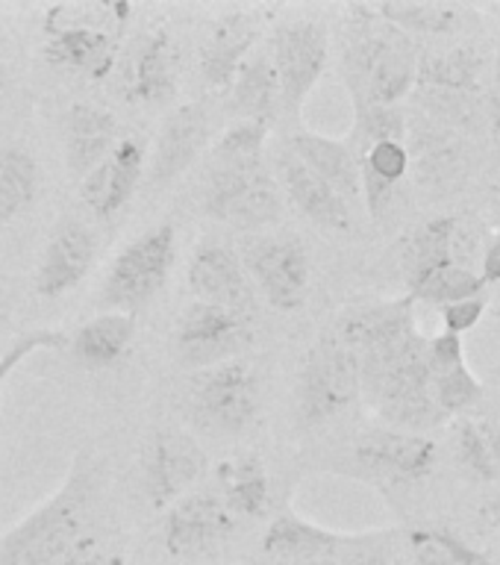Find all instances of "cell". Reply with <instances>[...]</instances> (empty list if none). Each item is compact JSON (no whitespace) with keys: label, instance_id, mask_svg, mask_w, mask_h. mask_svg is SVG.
<instances>
[{"label":"cell","instance_id":"cell-1","mask_svg":"<svg viewBox=\"0 0 500 565\" xmlns=\"http://www.w3.org/2000/svg\"><path fill=\"white\" fill-rule=\"evenodd\" d=\"M418 44L371 7H348L342 30V79L351 104L401 106L418 77Z\"/></svg>","mask_w":500,"mask_h":565},{"label":"cell","instance_id":"cell-2","mask_svg":"<svg viewBox=\"0 0 500 565\" xmlns=\"http://www.w3.org/2000/svg\"><path fill=\"white\" fill-rule=\"evenodd\" d=\"M97 492V462L79 454L62 486L0 539V565H51L86 536Z\"/></svg>","mask_w":500,"mask_h":565},{"label":"cell","instance_id":"cell-3","mask_svg":"<svg viewBox=\"0 0 500 565\" xmlns=\"http://www.w3.org/2000/svg\"><path fill=\"white\" fill-rule=\"evenodd\" d=\"M185 406L201 430L212 436H242L263 406V380L251 360H230L189 374Z\"/></svg>","mask_w":500,"mask_h":565},{"label":"cell","instance_id":"cell-4","mask_svg":"<svg viewBox=\"0 0 500 565\" xmlns=\"http://www.w3.org/2000/svg\"><path fill=\"white\" fill-rule=\"evenodd\" d=\"M362 397L360 360L333 333L321 335L307 351L295 386V413L300 427L316 430L351 409Z\"/></svg>","mask_w":500,"mask_h":565},{"label":"cell","instance_id":"cell-5","mask_svg":"<svg viewBox=\"0 0 500 565\" xmlns=\"http://www.w3.org/2000/svg\"><path fill=\"white\" fill-rule=\"evenodd\" d=\"M177 259V230L171 221H162L157 227L145 230L141 236L115 254L106 268L100 303L115 312L136 316L145 309L159 291L166 289L171 268Z\"/></svg>","mask_w":500,"mask_h":565},{"label":"cell","instance_id":"cell-6","mask_svg":"<svg viewBox=\"0 0 500 565\" xmlns=\"http://www.w3.org/2000/svg\"><path fill=\"white\" fill-rule=\"evenodd\" d=\"M201 203L212 221H221L242 233H265V227L277 224L286 212V198L265 166H210Z\"/></svg>","mask_w":500,"mask_h":565},{"label":"cell","instance_id":"cell-7","mask_svg":"<svg viewBox=\"0 0 500 565\" xmlns=\"http://www.w3.org/2000/svg\"><path fill=\"white\" fill-rule=\"evenodd\" d=\"M236 254L268 307L298 312L307 303L312 265L307 245L295 233H247Z\"/></svg>","mask_w":500,"mask_h":565},{"label":"cell","instance_id":"cell-8","mask_svg":"<svg viewBox=\"0 0 500 565\" xmlns=\"http://www.w3.org/2000/svg\"><path fill=\"white\" fill-rule=\"evenodd\" d=\"M268 53L280 83L283 113L298 121L330 65V30L312 18L283 21L272 30Z\"/></svg>","mask_w":500,"mask_h":565},{"label":"cell","instance_id":"cell-9","mask_svg":"<svg viewBox=\"0 0 500 565\" xmlns=\"http://www.w3.org/2000/svg\"><path fill=\"white\" fill-rule=\"evenodd\" d=\"M256 342L254 321L230 309L192 300L174 327V348L180 365L203 371L221 362L242 360Z\"/></svg>","mask_w":500,"mask_h":565},{"label":"cell","instance_id":"cell-10","mask_svg":"<svg viewBox=\"0 0 500 565\" xmlns=\"http://www.w3.org/2000/svg\"><path fill=\"white\" fill-rule=\"evenodd\" d=\"M210 466L206 450L189 430L162 427L150 436L141 462V489L153 510H168L183 494L192 492Z\"/></svg>","mask_w":500,"mask_h":565},{"label":"cell","instance_id":"cell-11","mask_svg":"<svg viewBox=\"0 0 500 565\" xmlns=\"http://www.w3.org/2000/svg\"><path fill=\"white\" fill-rule=\"evenodd\" d=\"M436 459H439L436 441L418 433L380 427V430L362 433L360 439L353 441V466L374 483H418L433 475Z\"/></svg>","mask_w":500,"mask_h":565},{"label":"cell","instance_id":"cell-12","mask_svg":"<svg viewBox=\"0 0 500 565\" xmlns=\"http://www.w3.org/2000/svg\"><path fill=\"white\" fill-rule=\"evenodd\" d=\"M236 515L224 507L219 494L189 492L166 510L162 542L171 556L192 559L219 551L236 533Z\"/></svg>","mask_w":500,"mask_h":565},{"label":"cell","instance_id":"cell-13","mask_svg":"<svg viewBox=\"0 0 500 565\" xmlns=\"http://www.w3.org/2000/svg\"><path fill=\"white\" fill-rule=\"evenodd\" d=\"M185 280H189L192 300L230 309V312L251 318V321L256 318L259 295H256L254 282L247 277L245 265L233 247L221 245V242H201L189 259Z\"/></svg>","mask_w":500,"mask_h":565},{"label":"cell","instance_id":"cell-14","mask_svg":"<svg viewBox=\"0 0 500 565\" xmlns=\"http://www.w3.org/2000/svg\"><path fill=\"white\" fill-rule=\"evenodd\" d=\"M148 171V145L139 136H121L109 153L79 180V201L95 218L113 221L139 192Z\"/></svg>","mask_w":500,"mask_h":565},{"label":"cell","instance_id":"cell-15","mask_svg":"<svg viewBox=\"0 0 500 565\" xmlns=\"http://www.w3.org/2000/svg\"><path fill=\"white\" fill-rule=\"evenodd\" d=\"M180 86V56L166 24H153L136 39L121 68V88L130 104L162 106Z\"/></svg>","mask_w":500,"mask_h":565},{"label":"cell","instance_id":"cell-16","mask_svg":"<svg viewBox=\"0 0 500 565\" xmlns=\"http://www.w3.org/2000/svg\"><path fill=\"white\" fill-rule=\"evenodd\" d=\"M97 256V236L86 221L62 218L53 227L33 274L39 298H62L86 280Z\"/></svg>","mask_w":500,"mask_h":565},{"label":"cell","instance_id":"cell-17","mask_svg":"<svg viewBox=\"0 0 500 565\" xmlns=\"http://www.w3.org/2000/svg\"><path fill=\"white\" fill-rule=\"evenodd\" d=\"M272 166V174L274 180H277V185H280L283 198H286L304 218L325 230H339V233L353 227L351 203L344 201L336 189H330L312 168L304 166V162L291 153L286 141L274 150Z\"/></svg>","mask_w":500,"mask_h":565},{"label":"cell","instance_id":"cell-18","mask_svg":"<svg viewBox=\"0 0 500 565\" xmlns=\"http://www.w3.org/2000/svg\"><path fill=\"white\" fill-rule=\"evenodd\" d=\"M210 145V113L206 106L192 100V104L177 106L174 113L159 127L153 153H148L150 185L174 183L177 177L189 171L201 150Z\"/></svg>","mask_w":500,"mask_h":565},{"label":"cell","instance_id":"cell-19","mask_svg":"<svg viewBox=\"0 0 500 565\" xmlns=\"http://www.w3.org/2000/svg\"><path fill=\"white\" fill-rule=\"evenodd\" d=\"M415 300L409 295L395 300H374V303H360V307H348L342 316L336 318V324L330 333L339 342L353 351L357 356L386 344L406 339L415 333Z\"/></svg>","mask_w":500,"mask_h":565},{"label":"cell","instance_id":"cell-20","mask_svg":"<svg viewBox=\"0 0 500 565\" xmlns=\"http://www.w3.org/2000/svg\"><path fill=\"white\" fill-rule=\"evenodd\" d=\"M121 56V33L95 30V26H60L44 30L42 60L56 71L104 79L115 71Z\"/></svg>","mask_w":500,"mask_h":565},{"label":"cell","instance_id":"cell-21","mask_svg":"<svg viewBox=\"0 0 500 565\" xmlns=\"http://www.w3.org/2000/svg\"><path fill=\"white\" fill-rule=\"evenodd\" d=\"M259 42V18L251 12H230L212 24L201 47V79L215 95H227L242 62Z\"/></svg>","mask_w":500,"mask_h":565},{"label":"cell","instance_id":"cell-22","mask_svg":"<svg viewBox=\"0 0 500 565\" xmlns=\"http://www.w3.org/2000/svg\"><path fill=\"white\" fill-rule=\"evenodd\" d=\"M357 533H339V530L321 527L316 521L304 519L298 512H277L263 536V551L274 565L312 563V559H330L339 556L351 545Z\"/></svg>","mask_w":500,"mask_h":565},{"label":"cell","instance_id":"cell-23","mask_svg":"<svg viewBox=\"0 0 500 565\" xmlns=\"http://www.w3.org/2000/svg\"><path fill=\"white\" fill-rule=\"evenodd\" d=\"M118 118L97 104H74L62 121V150L71 180H83L118 145Z\"/></svg>","mask_w":500,"mask_h":565},{"label":"cell","instance_id":"cell-24","mask_svg":"<svg viewBox=\"0 0 500 565\" xmlns=\"http://www.w3.org/2000/svg\"><path fill=\"white\" fill-rule=\"evenodd\" d=\"M227 113L233 121H256L272 130V124L280 118V83L274 71L268 47L256 44L254 53L242 62L227 95Z\"/></svg>","mask_w":500,"mask_h":565},{"label":"cell","instance_id":"cell-25","mask_svg":"<svg viewBox=\"0 0 500 565\" xmlns=\"http://www.w3.org/2000/svg\"><path fill=\"white\" fill-rule=\"evenodd\" d=\"M136 342V316L104 309L95 318H88L68 335L71 360L88 371L113 369L130 353Z\"/></svg>","mask_w":500,"mask_h":565},{"label":"cell","instance_id":"cell-26","mask_svg":"<svg viewBox=\"0 0 500 565\" xmlns=\"http://www.w3.org/2000/svg\"><path fill=\"white\" fill-rule=\"evenodd\" d=\"M295 157L316 171L330 189L342 194L344 201H360V162L353 157L351 145L344 139H333L325 132L300 130L286 139Z\"/></svg>","mask_w":500,"mask_h":565},{"label":"cell","instance_id":"cell-27","mask_svg":"<svg viewBox=\"0 0 500 565\" xmlns=\"http://www.w3.org/2000/svg\"><path fill=\"white\" fill-rule=\"evenodd\" d=\"M219 498L238 519H265L272 512V477L254 454L221 459L215 466Z\"/></svg>","mask_w":500,"mask_h":565},{"label":"cell","instance_id":"cell-28","mask_svg":"<svg viewBox=\"0 0 500 565\" xmlns=\"http://www.w3.org/2000/svg\"><path fill=\"white\" fill-rule=\"evenodd\" d=\"M360 162V192L371 218H380L395 198L397 183L409 171V150L406 141H374L357 153Z\"/></svg>","mask_w":500,"mask_h":565},{"label":"cell","instance_id":"cell-29","mask_svg":"<svg viewBox=\"0 0 500 565\" xmlns=\"http://www.w3.org/2000/svg\"><path fill=\"white\" fill-rule=\"evenodd\" d=\"M486 68H489V62L477 44H459L450 51H430L418 56L415 86L450 88V92L483 97Z\"/></svg>","mask_w":500,"mask_h":565},{"label":"cell","instance_id":"cell-30","mask_svg":"<svg viewBox=\"0 0 500 565\" xmlns=\"http://www.w3.org/2000/svg\"><path fill=\"white\" fill-rule=\"evenodd\" d=\"M459 218L454 215H439L427 221L406 238L404 256H401V271H404L406 289H418L433 271L445 265H454V236H457ZM406 291V295H409Z\"/></svg>","mask_w":500,"mask_h":565},{"label":"cell","instance_id":"cell-31","mask_svg":"<svg viewBox=\"0 0 500 565\" xmlns=\"http://www.w3.org/2000/svg\"><path fill=\"white\" fill-rule=\"evenodd\" d=\"M377 18L413 35H454L477 24V12L462 3H374Z\"/></svg>","mask_w":500,"mask_h":565},{"label":"cell","instance_id":"cell-32","mask_svg":"<svg viewBox=\"0 0 500 565\" xmlns=\"http://www.w3.org/2000/svg\"><path fill=\"white\" fill-rule=\"evenodd\" d=\"M39 194V166L21 145L0 148V224L21 218Z\"/></svg>","mask_w":500,"mask_h":565},{"label":"cell","instance_id":"cell-33","mask_svg":"<svg viewBox=\"0 0 500 565\" xmlns=\"http://www.w3.org/2000/svg\"><path fill=\"white\" fill-rule=\"evenodd\" d=\"M413 100L418 115L445 130H477L486 121L483 97L466 95V92L415 86Z\"/></svg>","mask_w":500,"mask_h":565},{"label":"cell","instance_id":"cell-34","mask_svg":"<svg viewBox=\"0 0 500 565\" xmlns=\"http://www.w3.org/2000/svg\"><path fill=\"white\" fill-rule=\"evenodd\" d=\"M454 450L468 475L500 483V430L489 422L466 418L454 430Z\"/></svg>","mask_w":500,"mask_h":565},{"label":"cell","instance_id":"cell-35","mask_svg":"<svg viewBox=\"0 0 500 565\" xmlns=\"http://www.w3.org/2000/svg\"><path fill=\"white\" fill-rule=\"evenodd\" d=\"M268 127L256 121H230L227 130L221 132L212 145V168H247L265 166V141Z\"/></svg>","mask_w":500,"mask_h":565},{"label":"cell","instance_id":"cell-36","mask_svg":"<svg viewBox=\"0 0 500 565\" xmlns=\"http://www.w3.org/2000/svg\"><path fill=\"white\" fill-rule=\"evenodd\" d=\"M409 554L415 565H492L489 556L439 527H418L409 533Z\"/></svg>","mask_w":500,"mask_h":565},{"label":"cell","instance_id":"cell-37","mask_svg":"<svg viewBox=\"0 0 500 565\" xmlns=\"http://www.w3.org/2000/svg\"><path fill=\"white\" fill-rule=\"evenodd\" d=\"M130 3H104V0H74V3H56L44 15V30H60V26H95L121 33L124 24L130 21Z\"/></svg>","mask_w":500,"mask_h":565},{"label":"cell","instance_id":"cell-38","mask_svg":"<svg viewBox=\"0 0 500 565\" xmlns=\"http://www.w3.org/2000/svg\"><path fill=\"white\" fill-rule=\"evenodd\" d=\"M486 289V282L480 280V274L466 265H445L439 271H433L418 289L409 291V298L415 303H433V307H450L459 300L480 298Z\"/></svg>","mask_w":500,"mask_h":565},{"label":"cell","instance_id":"cell-39","mask_svg":"<svg viewBox=\"0 0 500 565\" xmlns=\"http://www.w3.org/2000/svg\"><path fill=\"white\" fill-rule=\"evenodd\" d=\"M344 141L353 157L374 141H406V113L401 106H353V130Z\"/></svg>","mask_w":500,"mask_h":565},{"label":"cell","instance_id":"cell-40","mask_svg":"<svg viewBox=\"0 0 500 565\" xmlns=\"http://www.w3.org/2000/svg\"><path fill=\"white\" fill-rule=\"evenodd\" d=\"M433 397H436L445 418H450V415L462 413L483 397V383L462 362V365H454L442 374H433Z\"/></svg>","mask_w":500,"mask_h":565},{"label":"cell","instance_id":"cell-41","mask_svg":"<svg viewBox=\"0 0 500 565\" xmlns=\"http://www.w3.org/2000/svg\"><path fill=\"white\" fill-rule=\"evenodd\" d=\"M65 348H68V333H65V330H56V327H39L33 333L18 335L15 342L0 353V388L7 386L9 374H12L26 356H33V353L42 351L60 353L65 351Z\"/></svg>","mask_w":500,"mask_h":565},{"label":"cell","instance_id":"cell-42","mask_svg":"<svg viewBox=\"0 0 500 565\" xmlns=\"http://www.w3.org/2000/svg\"><path fill=\"white\" fill-rule=\"evenodd\" d=\"M339 565H401V559L383 542V533H357L339 554Z\"/></svg>","mask_w":500,"mask_h":565},{"label":"cell","instance_id":"cell-43","mask_svg":"<svg viewBox=\"0 0 500 565\" xmlns=\"http://www.w3.org/2000/svg\"><path fill=\"white\" fill-rule=\"evenodd\" d=\"M427 362H430V374H442V371L454 369V365H462V362H466L462 335H427Z\"/></svg>","mask_w":500,"mask_h":565},{"label":"cell","instance_id":"cell-44","mask_svg":"<svg viewBox=\"0 0 500 565\" xmlns=\"http://www.w3.org/2000/svg\"><path fill=\"white\" fill-rule=\"evenodd\" d=\"M486 307H489V300H486L483 295L471 300H459V303H450V307H442L445 333L466 335L471 327L480 324V318L486 316Z\"/></svg>","mask_w":500,"mask_h":565},{"label":"cell","instance_id":"cell-45","mask_svg":"<svg viewBox=\"0 0 500 565\" xmlns=\"http://www.w3.org/2000/svg\"><path fill=\"white\" fill-rule=\"evenodd\" d=\"M489 113H486V118H489V124H492V132L500 139V47L498 53H494V62H492V79H489Z\"/></svg>","mask_w":500,"mask_h":565},{"label":"cell","instance_id":"cell-46","mask_svg":"<svg viewBox=\"0 0 500 565\" xmlns=\"http://www.w3.org/2000/svg\"><path fill=\"white\" fill-rule=\"evenodd\" d=\"M480 280L489 286V282H500V233H494L492 242L486 245L483 256H480Z\"/></svg>","mask_w":500,"mask_h":565},{"label":"cell","instance_id":"cell-47","mask_svg":"<svg viewBox=\"0 0 500 565\" xmlns=\"http://www.w3.org/2000/svg\"><path fill=\"white\" fill-rule=\"evenodd\" d=\"M97 551H100V542H97L95 536H83L77 542V545L71 547L68 554L62 556V559H56V563H51V565H86L88 559H92V556L97 554Z\"/></svg>","mask_w":500,"mask_h":565},{"label":"cell","instance_id":"cell-48","mask_svg":"<svg viewBox=\"0 0 500 565\" xmlns=\"http://www.w3.org/2000/svg\"><path fill=\"white\" fill-rule=\"evenodd\" d=\"M480 515H483V521L489 524V527L494 530L500 536V494H494L492 501L483 503V510H480Z\"/></svg>","mask_w":500,"mask_h":565},{"label":"cell","instance_id":"cell-49","mask_svg":"<svg viewBox=\"0 0 500 565\" xmlns=\"http://www.w3.org/2000/svg\"><path fill=\"white\" fill-rule=\"evenodd\" d=\"M86 565H124V556L118 554H106V551H97Z\"/></svg>","mask_w":500,"mask_h":565},{"label":"cell","instance_id":"cell-50","mask_svg":"<svg viewBox=\"0 0 500 565\" xmlns=\"http://www.w3.org/2000/svg\"><path fill=\"white\" fill-rule=\"evenodd\" d=\"M7 83H9L7 65H0V106H3V97H7Z\"/></svg>","mask_w":500,"mask_h":565},{"label":"cell","instance_id":"cell-51","mask_svg":"<svg viewBox=\"0 0 500 565\" xmlns=\"http://www.w3.org/2000/svg\"><path fill=\"white\" fill-rule=\"evenodd\" d=\"M7 318V291H3V277H0V324Z\"/></svg>","mask_w":500,"mask_h":565},{"label":"cell","instance_id":"cell-52","mask_svg":"<svg viewBox=\"0 0 500 565\" xmlns=\"http://www.w3.org/2000/svg\"><path fill=\"white\" fill-rule=\"evenodd\" d=\"M291 565H339V556H330V559H312V563H291Z\"/></svg>","mask_w":500,"mask_h":565}]
</instances>
